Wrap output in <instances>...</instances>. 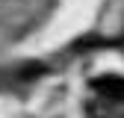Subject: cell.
I'll return each instance as SVG.
<instances>
[{"label":"cell","instance_id":"6da1fadb","mask_svg":"<svg viewBox=\"0 0 124 118\" xmlns=\"http://www.w3.org/2000/svg\"><path fill=\"white\" fill-rule=\"evenodd\" d=\"M92 86H95V92L112 97V100H124V77H98V80H92Z\"/></svg>","mask_w":124,"mask_h":118}]
</instances>
